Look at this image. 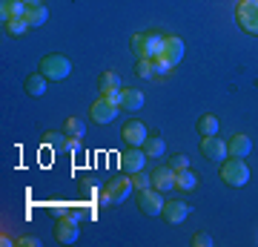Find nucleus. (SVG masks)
<instances>
[{"label":"nucleus","mask_w":258,"mask_h":247,"mask_svg":"<svg viewBox=\"0 0 258 247\" xmlns=\"http://www.w3.org/2000/svg\"><path fill=\"white\" fill-rule=\"evenodd\" d=\"M46 83H49L46 75L35 72V75H29L26 81H23V89H26L32 98H40V95H46Z\"/></svg>","instance_id":"15"},{"label":"nucleus","mask_w":258,"mask_h":247,"mask_svg":"<svg viewBox=\"0 0 258 247\" xmlns=\"http://www.w3.org/2000/svg\"><path fill=\"white\" fill-rule=\"evenodd\" d=\"M49 213H52V216H57V219H60V216H66V213H69V210H66L63 204H55V207H49Z\"/></svg>","instance_id":"35"},{"label":"nucleus","mask_w":258,"mask_h":247,"mask_svg":"<svg viewBox=\"0 0 258 247\" xmlns=\"http://www.w3.org/2000/svg\"><path fill=\"white\" fill-rule=\"evenodd\" d=\"M26 20L32 29H40L43 23L49 20V9L43 3H37V6H26Z\"/></svg>","instance_id":"19"},{"label":"nucleus","mask_w":258,"mask_h":247,"mask_svg":"<svg viewBox=\"0 0 258 247\" xmlns=\"http://www.w3.org/2000/svg\"><path fill=\"white\" fill-rule=\"evenodd\" d=\"M132 190H135V187H132V178H129L126 173H120V175H115V178H109V181L103 184L101 204L103 207H115V204H120Z\"/></svg>","instance_id":"1"},{"label":"nucleus","mask_w":258,"mask_h":247,"mask_svg":"<svg viewBox=\"0 0 258 247\" xmlns=\"http://www.w3.org/2000/svg\"><path fill=\"white\" fill-rule=\"evenodd\" d=\"M0 18L3 20L26 18V3H23V0H3V3H0Z\"/></svg>","instance_id":"16"},{"label":"nucleus","mask_w":258,"mask_h":247,"mask_svg":"<svg viewBox=\"0 0 258 247\" xmlns=\"http://www.w3.org/2000/svg\"><path fill=\"white\" fill-rule=\"evenodd\" d=\"M144 161H147V153H144V146H129L126 153H120V173H141L144 170Z\"/></svg>","instance_id":"7"},{"label":"nucleus","mask_w":258,"mask_h":247,"mask_svg":"<svg viewBox=\"0 0 258 247\" xmlns=\"http://www.w3.org/2000/svg\"><path fill=\"white\" fill-rule=\"evenodd\" d=\"M189 213H192V207H189L186 202H166L161 216H164L166 224H181V221H184Z\"/></svg>","instance_id":"11"},{"label":"nucleus","mask_w":258,"mask_h":247,"mask_svg":"<svg viewBox=\"0 0 258 247\" xmlns=\"http://www.w3.org/2000/svg\"><path fill=\"white\" fill-rule=\"evenodd\" d=\"M195 127H198V132H201V135H218V118H215L212 112H207V115H201Z\"/></svg>","instance_id":"23"},{"label":"nucleus","mask_w":258,"mask_h":247,"mask_svg":"<svg viewBox=\"0 0 258 247\" xmlns=\"http://www.w3.org/2000/svg\"><path fill=\"white\" fill-rule=\"evenodd\" d=\"M26 6H37V3H43V0H23Z\"/></svg>","instance_id":"36"},{"label":"nucleus","mask_w":258,"mask_h":247,"mask_svg":"<svg viewBox=\"0 0 258 247\" xmlns=\"http://www.w3.org/2000/svg\"><path fill=\"white\" fill-rule=\"evenodd\" d=\"M72 72V61L66 55H46L40 61V75H46L49 81H63Z\"/></svg>","instance_id":"3"},{"label":"nucleus","mask_w":258,"mask_h":247,"mask_svg":"<svg viewBox=\"0 0 258 247\" xmlns=\"http://www.w3.org/2000/svg\"><path fill=\"white\" fill-rule=\"evenodd\" d=\"M138 210L144 216H161L164 213V192L155 190V187L138 190Z\"/></svg>","instance_id":"5"},{"label":"nucleus","mask_w":258,"mask_h":247,"mask_svg":"<svg viewBox=\"0 0 258 247\" xmlns=\"http://www.w3.org/2000/svg\"><path fill=\"white\" fill-rule=\"evenodd\" d=\"M201 153L212 161H224V158H230L227 153V141H221L218 135H204L201 138Z\"/></svg>","instance_id":"8"},{"label":"nucleus","mask_w":258,"mask_h":247,"mask_svg":"<svg viewBox=\"0 0 258 247\" xmlns=\"http://www.w3.org/2000/svg\"><path fill=\"white\" fill-rule=\"evenodd\" d=\"M129 178H132V187H135V190H147L149 184H152V175H147L144 170H141V173H132Z\"/></svg>","instance_id":"29"},{"label":"nucleus","mask_w":258,"mask_h":247,"mask_svg":"<svg viewBox=\"0 0 258 247\" xmlns=\"http://www.w3.org/2000/svg\"><path fill=\"white\" fill-rule=\"evenodd\" d=\"M221 181L227 187H247L249 167L244 164V158H224L221 161Z\"/></svg>","instance_id":"2"},{"label":"nucleus","mask_w":258,"mask_h":247,"mask_svg":"<svg viewBox=\"0 0 258 247\" xmlns=\"http://www.w3.org/2000/svg\"><path fill=\"white\" fill-rule=\"evenodd\" d=\"M175 187L178 190H184V192H192L195 187H198V175L186 167V170H178L175 173Z\"/></svg>","instance_id":"20"},{"label":"nucleus","mask_w":258,"mask_h":247,"mask_svg":"<svg viewBox=\"0 0 258 247\" xmlns=\"http://www.w3.org/2000/svg\"><path fill=\"white\" fill-rule=\"evenodd\" d=\"M144 40H147V52H149V58L164 55V40H166V37L161 35V32L149 29V32H144Z\"/></svg>","instance_id":"17"},{"label":"nucleus","mask_w":258,"mask_h":247,"mask_svg":"<svg viewBox=\"0 0 258 247\" xmlns=\"http://www.w3.org/2000/svg\"><path fill=\"white\" fill-rule=\"evenodd\" d=\"M132 52L138 55V61L149 58V52H147V40H144V32H138V35H132Z\"/></svg>","instance_id":"28"},{"label":"nucleus","mask_w":258,"mask_h":247,"mask_svg":"<svg viewBox=\"0 0 258 247\" xmlns=\"http://www.w3.org/2000/svg\"><path fill=\"white\" fill-rule=\"evenodd\" d=\"M135 75H138V78H155V75H152V61H149V58L138 61V64H135Z\"/></svg>","instance_id":"30"},{"label":"nucleus","mask_w":258,"mask_h":247,"mask_svg":"<svg viewBox=\"0 0 258 247\" xmlns=\"http://www.w3.org/2000/svg\"><path fill=\"white\" fill-rule=\"evenodd\" d=\"M169 167H172L175 173H178V170H186V167H189V158L178 153V156H172V158H169Z\"/></svg>","instance_id":"32"},{"label":"nucleus","mask_w":258,"mask_h":247,"mask_svg":"<svg viewBox=\"0 0 258 247\" xmlns=\"http://www.w3.org/2000/svg\"><path fill=\"white\" fill-rule=\"evenodd\" d=\"M152 184H155V190L166 192L175 187V170L166 164V167H158V170H152Z\"/></svg>","instance_id":"13"},{"label":"nucleus","mask_w":258,"mask_h":247,"mask_svg":"<svg viewBox=\"0 0 258 247\" xmlns=\"http://www.w3.org/2000/svg\"><path fill=\"white\" fill-rule=\"evenodd\" d=\"M78 236H81V230H78V219H75L72 213L60 216L57 224H55V238H57V241H60V244H75Z\"/></svg>","instance_id":"6"},{"label":"nucleus","mask_w":258,"mask_h":247,"mask_svg":"<svg viewBox=\"0 0 258 247\" xmlns=\"http://www.w3.org/2000/svg\"><path fill=\"white\" fill-rule=\"evenodd\" d=\"M227 153H230V158H247L249 153H252V141H249V135L235 132V135L227 141Z\"/></svg>","instance_id":"12"},{"label":"nucleus","mask_w":258,"mask_h":247,"mask_svg":"<svg viewBox=\"0 0 258 247\" xmlns=\"http://www.w3.org/2000/svg\"><path fill=\"white\" fill-rule=\"evenodd\" d=\"M63 138H69L63 132V135H60V132H46V135H43V144L46 146H52V150H75V146H78V138H75V141H63Z\"/></svg>","instance_id":"21"},{"label":"nucleus","mask_w":258,"mask_h":247,"mask_svg":"<svg viewBox=\"0 0 258 247\" xmlns=\"http://www.w3.org/2000/svg\"><path fill=\"white\" fill-rule=\"evenodd\" d=\"M101 98H103V101H109V104H115V107H120L123 89H101Z\"/></svg>","instance_id":"31"},{"label":"nucleus","mask_w":258,"mask_h":247,"mask_svg":"<svg viewBox=\"0 0 258 247\" xmlns=\"http://www.w3.org/2000/svg\"><path fill=\"white\" fill-rule=\"evenodd\" d=\"M149 61H152V75H155V78H166V75H169V69H172V64H169L164 55L149 58Z\"/></svg>","instance_id":"27"},{"label":"nucleus","mask_w":258,"mask_h":247,"mask_svg":"<svg viewBox=\"0 0 258 247\" xmlns=\"http://www.w3.org/2000/svg\"><path fill=\"white\" fill-rule=\"evenodd\" d=\"M192 247H212V236H210V233H195V236H192Z\"/></svg>","instance_id":"33"},{"label":"nucleus","mask_w":258,"mask_h":247,"mask_svg":"<svg viewBox=\"0 0 258 247\" xmlns=\"http://www.w3.org/2000/svg\"><path fill=\"white\" fill-rule=\"evenodd\" d=\"M164 58L175 66L178 61L184 58V40H181V37H175V35H166V40H164Z\"/></svg>","instance_id":"14"},{"label":"nucleus","mask_w":258,"mask_h":247,"mask_svg":"<svg viewBox=\"0 0 258 247\" xmlns=\"http://www.w3.org/2000/svg\"><path fill=\"white\" fill-rule=\"evenodd\" d=\"M235 20L247 35H258V0H241L235 6Z\"/></svg>","instance_id":"4"},{"label":"nucleus","mask_w":258,"mask_h":247,"mask_svg":"<svg viewBox=\"0 0 258 247\" xmlns=\"http://www.w3.org/2000/svg\"><path fill=\"white\" fill-rule=\"evenodd\" d=\"M120 135H123V141H126L129 146H144V141H147L149 138V132H147V127H144V121H126V124H123V132H120Z\"/></svg>","instance_id":"10"},{"label":"nucleus","mask_w":258,"mask_h":247,"mask_svg":"<svg viewBox=\"0 0 258 247\" xmlns=\"http://www.w3.org/2000/svg\"><path fill=\"white\" fill-rule=\"evenodd\" d=\"M3 29H6V35L9 37H20L26 29H32V26H29L26 18H12V20H3Z\"/></svg>","instance_id":"22"},{"label":"nucleus","mask_w":258,"mask_h":247,"mask_svg":"<svg viewBox=\"0 0 258 247\" xmlns=\"http://www.w3.org/2000/svg\"><path fill=\"white\" fill-rule=\"evenodd\" d=\"M63 132L69 138H83V132H86V124H83L78 115H69V118L63 121Z\"/></svg>","instance_id":"24"},{"label":"nucleus","mask_w":258,"mask_h":247,"mask_svg":"<svg viewBox=\"0 0 258 247\" xmlns=\"http://www.w3.org/2000/svg\"><path fill=\"white\" fill-rule=\"evenodd\" d=\"M18 244L20 247H40V238H37V236H20Z\"/></svg>","instance_id":"34"},{"label":"nucleus","mask_w":258,"mask_h":247,"mask_svg":"<svg viewBox=\"0 0 258 247\" xmlns=\"http://www.w3.org/2000/svg\"><path fill=\"white\" fill-rule=\"evenodd\" d=\"M118 110H120V107H115V104L98 98V101L89 107V115H92L95 124H112V121L118 118Z\"/></svg>","instance_id":"9"},{"label":"nucleus","mask_w":258,"mask_h":247,"mask_svg":"<svg viewBox=\"0 0 258 247\" xmlns=\"http://www.w3.org/2000/svg\"><path fill=\"white\" fill-rule=\"evenodd\" d=\"M120 107L126 112H138L141 107H144V92L141 89H123V98H120Z\"/></svg>","instance_id":"18"},{"label":"nucleus","mask_w":258,"mask_h":247,"mask_svg":"<svg viewBox=\"0 0 258 247\" xmlns=\"http://www.w3.org/2000/svg\"><path fill=\"white\" fill-rule=\"evenodd\" d=\"M98 86H101V89H123V86H120V75L112 72V69L101 72V78H98Z\"/></svg>","instance_id":"26"},{"label":"nucleus","mask_w":258,"mask_h":247,"mask_svg":"<svg viewBox=\"0 0 258 247\" xmlns=\"http://www.w3.org/2000/svg\"><path fill=\"white\" fill-rule=\"evenodd\" d=\"M144 153H147V158H161L164 156V138L149 135L147 141H144Z\"/></svg>","instance_id":"25"}]
</instances>
